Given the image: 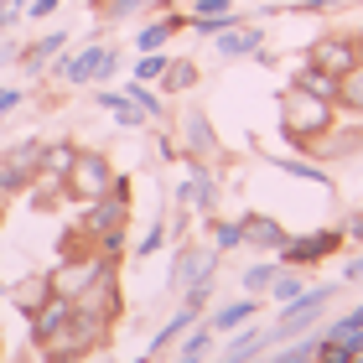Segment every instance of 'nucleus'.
Segmentation results:
<instances>
[{"label": "nucleus", "mask_w": 363, "mask_h": 363, "mask_svg": "<svg viewBox=\"0 0 363 363\" xmlns=\"http://www.w3.org/2000/svg\"><path fill=\"white\" fill-rule=\"evenodd\" d=\"M280 125H286V140H291V145L311 151L317 140L333 135L337 104H327V99H311V94H301V89H286V94H280Z\"/></svg>", "instance_id": "1"}, {"label": "nucleus", "mask_w": 363, "mask_h": 363, "mask_svg": "<svg viewBox=\"0 0 363 363\" xmlns=\"http://www.w3.org/2000/svg\"><path fill=\"white\" fill-rule=\"evenodd\" d=\"M109 333H114L109 322H94V317H84V311H73L52 337L37 342V353H42V363H78V358H89V353L104 348Z\"/></svg>", "instance_id": "2"}, {"label": "nucleus", "mask_w": 363, "mask_h": 363, "mask_svg": "<svg viewBox=\"0 0 363 363\" xmlns=\"http://www.w3.org/2000/svg\"><path fill=\"white\" fill-rule=\"evenodd\" d=\"M47 68H52V78H62V84L89 89V84H109V78L120 73V52H114V47H73V52H57Z\"/></svg>", "instance_id": "3"}, {"label": "nucleus", "mask_w": 363, "mask_h": 363, "mask_svg": "<svg viewBox=\"0 0 363 363\" xmlns=\"http://www.w3.org/2000/svg\"><path fill=\"white\" fill-rule=\"evenodd\" d=\"M337 280H333V286H306L301 296H296V301H286V306H280V322L270 327V342H286V337H301V333H311V327H317V317H322V311H327V301H337Z\"/></svg>", "instance_id": "4"}, {"label": "nucleus", "mask_w": 363, "mask_h": 363, "mask_svg": "<svg viewBox=\"0 0 363 363\" xmlns=\"http://www.w3.org/2000/svg\"><path fill=\"white\" fill-rule=\"evenodd\" d=\"M68 197H78V203H94V197H104L114 187V167H109V156L104 151H84L78 145V156H73V167H68Z\"/></svg>", "instance_id": "5"}, {"label": "nucleus", "mask_w": 363, "mask_h": 363, "mask_svg": "<svg viewBox=\"0 0 363 363\" xmlns=\"http://www.w3.org/2000/svg\"><path fill=\"white\" fill-rule=\"evenodd\" d=\"M73 311H84V317H94V322H120V311H125V301H120V275H114V265L94 280V286H84L73 296Z\"/></svg>", "instance_id": "6"}, {"label": "nucleus", "mask_w": 363, "mask_h": 363, "mask_svg": "<svg viewBox=\"0 0 363 363\" xmlns=\"http://www.w3.org/2000/svg\"><path fill=\"white\" fill-rule=\"evenodd\" d=\"M109 265H114V259H104V255H84V259H57V265L47 270V291H52V296H68V301H73V296L84 291V286H94V280L104 275Z\"/></svg>", "instance_id": "7"}, {"label": "nucleus", "mask_w": 363, "mask_h": 363, "mask_svg": "<svg viewBox=\"0 0 363 363\" xmlns=\"http://www.w3.org/2000/svg\"><path fill=\"white\" fill-rule=\"evenodd\" d=\"M337 244H342V228H311V234H301V239H286L275 250V259L291 265V270H301V265H317V259H333Z\"/></svg>", "instance_id": "8"}, {"label": "nucleus", "mask_w": 363, "mask_h": 363, "mask_svg": "<svg viewBox=\"0 0 363 363\" xmlns=\"http://www.w3.org/2000/svg\"><path fill=\"white\" fill-rule=\"evenodd\" d=\"M89 213H84V234H109V228H125V213H130V182H120L114 177V187L104 192V197H94V203H84Z\"/></svg>", "instance_id": "9"}, {"label": "nucleus", "mask_w": 363, "mask_h": 363, "mask_svg": "<svg viewBox=\"0 0 363 363\" xmlns=\"http://www.w3.org/2000/svg\"><path fill=\"white\" fill-rule=\"evenodd\" d=\"M177 130H182V145L177 151L187 156V161H208V156H218V135H213V120L203 114V104H187L177 114Z\"/></svg>", "instance_id": "10"}, {"label": "nucleus", "mask_w": 363, "mask_h": 363, "mask_svg": "<svg viewBox=\"0 0 363 363\" xmlns=\"http://www.w3.org/2000/svg\"><path fill=\"white\" fill-rule=\"evenodd\" d=\"M218 250H197V244H182L177 259H172V270H167V291H187L192 280H203V275H218Z\"/></svg>", "instance_id": "11"}, {"label": "nucleus", "mask_w": 363, "mask_h": 363, "mask_svg": "<svg viewBox=\"0 0 363 363\" xmlns=\"http://www.w3.org/2000/svg\"><path fill=\"white\" fill-rule=\"evenodd\" d=\"M306 62L322 68V73H333V78H342L358 62V47H353V37H337V31H333V37H317L306 47Z\"/></svg>", "instance_id": "12"}, {"label": "nucleus", "mask_w": 363, "mask_h": 363, "mask_svg": "<svg viewBox=\"0 0 363 363\" xmlns=\"http://www.w3.org/2000/svg\"><path fill=\"white\" fill-rule=\"evenodd\" d=\"M218 192H223L218 177H213L203 161H192V177L177 187V203H182V208H197L203 218H213V208H218Z\"/></svg>", "instance_id": "13"}, {"label": "nucleus", "mask_w": 363, "mask_h": 363, "mask_svg": "<svg viewBox=\"0 0 363 363\" xmlns=\"http://www.w3.org/2000/svg\"><path fill=\"white\" fill-rule=\"evenodd\" d=\"M259 47H265V31L259 26H228V31H218V37H213V52H218L223 62H239V57H255Z\"/></svg>", "instance_id": "14"}, {"label": "nucleus", "mask_w": 363, "mask_h": 363, "mask_svg": "<svg viewBox=\"0 0 363 363\" xmlns=\"http://www.w3.org/2000/svg\"><path fill=\"white\" fill-rule=\"evenodd\" d=\"M239 228H244V244H250V250H265V255H275L280 244L291 239V234H286V223L270 218V213H244Z\"/></svg>", "instance_id": "15"}, {"label": "nucleus", "mask_w": 363, "mask_h": 363, "mask_svg": "<svg viewBox=\"0 0 363 363\" xmlns=\"http://www.w3.org/2000/svg\"><path fill=\"white\" fill-rule=\"evenodd\" d=\"M68 42H73L68 31H62V26H52L47 37H37L31 47H21V52H16V62H21L26 73H42V68H47V62H52V57H57V52H62Z\"/></svg>", "instance_id": "16"}, {"label": "nucleus", "mask_w": 363, "mask_h": 363, "mask_svg": "<svg viewBox=\"0 0 363 363\" xmlns=\"http://www.w3.org/2000/svg\"><path fill=\"white\" fill-rule=\"evenodd\" d=\"M68 317H73V301H68V296H47V301H42L37 311H31V342L52 337Z\"/></svg>", "instance_id": "17"}, {"label": "nucleus", "mask_w": 363, "mask_h": 363, "mask_svg": "<svg viewBox=\"0 0 363 363\" xmlns=\"http://www.w3.org/2000/svg\"><path fill=\"white\" fill-rule=\"evenodd\" d=\"M265 353H270V337H265V333H255V327H250V333H239V337L228 342V348H223L218 358H208V363H259Z\"/></svg>", "instance_id": "18"}, {"label": "nucleus", "mask_w": 363, "mask_h": 363, "mask_svg": "<svg viewBox=\"0 0 363 363\" xmlns=\"http://www.w3.org/2000/svg\"><path fill=\"white\" fill-rule=\"evenodd\" d=\"M177 31H187V16H161V21L151 26H140V37H135V52H161Z\"/></svg>", "instance_id": "19"}, {"label": "nucleus", "mask_w": 363, "mask_h": 363, "mask_svg": "<svg viewBox=\"0 0 363 363\" xmlns=\"http://www.w3.org/2000/svg\"><path fill=\"white\" fill-rule=\"evenodd\" d=\"M291 89H301V94L327 99V104H333V99H337V78H333V73H322V68H311V62H301V68L291 73Z\"/></svg>", "instance_id": "20"}, {"label": "nucleus", "mask_w": 363, "mask_h": 363, "mask_svg": "<svg viewBox=\"0 0 363 363\" xmlns=\"http://www.w3.org/2000/svg\"><path fill=\"white\" fill-rule=\"evenodd\" d=\"M255 311H259L255 296H250V301H228L218 311H208V327H213V333H239L244 322H255Z\"/></svg>", "instance_id": "21"}, {"label": "nucleus", "mask_w": 363, "mask_h": 363, "mask_svg": "<svg viewBox=\"0 0 363 363\" xmlns=\"http://www.w3.org/2000/svg\"><path fill=\"white\" fill-rule=\"evenodd\" d=\"M94 104H99V109H109V114H114V125H120V130H140V125H151V120H145V114H140L135 104H130L125 94H114V89L94 94Z\"/></svg>", "instance_id": "22"}, {"label": "nucleus", "mask_w": 363, "mask_h": 363, "mask_svg": "<svg viewBox=\"0 0 363 363\" xmlns=\"http://www.w3.org/2000/svg\"><path fill=\"white\" fill-rule=\"evenodd\" d=\"M197 62L192 57H172L167 73H161V94H197Z\"/></svg>", "instance_id": "23"}, {"label": "nucleus", "mask_w": 363, "mask_h": 363, "mask_svg": "<svg viewBox=\"0 0 363 363\" xmlns=\"http://www.w3.org/2000/svg\"><path fill=\"white\" fill-rule=\"evenodd\" d=\"M0 161H6L11 172H21L26 182H37V172H42V140H21V145H11V151H0Z\"/></svg>", "instance_id": "24"}, {"label": "nucleus", "mask_w": 363, "mask_h": 363, "mask_svg": "<svg viewBox=\"0 0 363 363\" xmlns=\"http://www.w3.org/2000/svg\"><path fill=\"white\" fill-rule=\"evenodd\" d=\"M73 156H78V145H73V140H52V145L42 140V172H37V177H68ZM62 187H68V182H62Z\"/></svg>", "instance_id": "25"}, {"label": "nucleus", "mask_w": 363, "mask_h": 363, "mask_svg": "<svg viewBox=\"0 0 363 363\" xmlns=\"http://www.w3.org/2000/svg\"><path fill=\"white\" fill-rule=\"evenodd\" d=\"M333 104L342 114H363V62H353V68L337 78V99H333Z\"/></svg>", "instance_id": "26"}, {"label": "nucleus", "mask_w": 363, "mask_h": 363, "mask_svg": "<svg viewBox=\"0 0 363 363\" xmlns=\"http://www.w3.org/2000/svg\"><path fill=\"white\" fill-rule=\"evenodd\" d=\"M130 104H135L145 120H167V104H161V89H151V84H140V78H130V84L120 89Z\"/></svg>", "instance_id": "27"}, {"label": "nucleus", "mask_w": 363, "mask_h": 363, "mask_svg": "<svg viewBox=\"0 0 363 363\" xmlns=\"http://www.w3.org/2000/svg\"><path fill=\"white\" fill-rule=\"evenodd\" d=\"M270 167L301 177V182H317V187H333V172H327L322 161H306V156H270Z\"/></svg>", "instance_id": "28"}, {"label": "nucleus", "mask_w": 363, "mask_h": 363, "mask_svg": "<svg viewBox=\"0 0 363 363\" xmlns=\"http://www.w3.org/2000/svg\"><path fill=\"white\" fill-rule=\"evenodd\" d=\"M192 322H203V317H197V311H192V306H182V311H177V317H172V322H167V327H161V333L151 337V348H145V353H151V358H161V353H167V348H172V342H177L182 333H187V327H192Z\"/></svg>", "instance_id": "29"}, {"label": "nucleus", "mask_w": 363, "mask_h": 363, "mask_svg": "<svg viewBox=\"0 0 363 363\" xmlns=\"http://www.w3.org/2000/svg\"><path fill=\"white\" fill-rule=\"evenodd\" d=\"M208 228H213V250H218V255H228V250H239V244H244L239 218H208Z\"/></svg>", "instance_id": "30"}, {"label": "nucleus", "mask_w": 363, "mask_h": 363, "mask_svg": "<svg viewBox=\"0 0 363 363\" xmlns=\"http://www.w3.org/2000/svg\"><path fill=\"white\" fill-rule=\"evenodd\" d=\"M301 291H306V280H301V275H296L291 265H280V275L270 280V296H275V301H280V306H286V301H296V296H301Z\"/></svg>", "instance_id": "31"}, {"label": "nucleus", "mask_w": 363, "mask_h": 363, "mask_svg": "<svg viewBox=\"0 0 363 363\" xmlns=\"http://www.w3.org/2000/svg\"><path fill=\"white\" fill-rule=\"evenodd\" d=\"M275 275H280V259H259V265L244 270V291H250V296L270 291V280H275Z\"/></svg>", "instance_id": "32"}, {"label": "nucleus", "mask_w": 363, "mask_h": 363, "mask_svg": "<svg viewBox=\"0 0 363 363\" xmlns=\"http://www.w3.org/2000/svg\"><path fill=\"white\" fill-rule=\"evenodd\" d=\"M167 62H172V52H140L135 57V78H140V84H161Z\"/></svg>", "instance_id": "33"}, {"label": "nucleus", "mask_w": 363, "mask_h": 363, "mask_svg": "<svg viewBox=\"0 0 363 363\" xmlns=\"http://www.w3.org/2000/svg\"><path fill=\"white\" fill-rule=\"evenodd\" d=\"M208 301H213V275H203V280H192L187 291H182V306H192L197 317L208 311Z\"/></svg>", "instance_id": "34"}, {"label": "nucleus", "mask_w": 363, "mask_h": 363, "mask_svg": "<svg viewBox=\"0 0 363 363\" xmlns=\"http://www.w3.org/2000/svg\"><path fill=\"white\" fill-rule=\"evenodd\" d=\"M161 244H167V223H151V228H145V234H140L135 255H140V259H151V255L161 250Z\"/></svg>", "instance_id": "35"}, {"label": "nucleus", "mask_w": 363, "mask_h": 363, "mask_svg": "<svg viewBox=\"0 0 363 363\" xmlns=\"http://www.w3.org/2000/svg\"><path fill=\"white\" fill-rule=\"evenodd\" d=\"M228 11H234V0H197L187 21H208V16H228Z\"/></svg>", "instance_id": "36"}, {"label": "nucleus", "mask_w": 363, "mask_h": 363, "mask_svg": "<svg viewBox=\"0 0 363 363\" xmlns=\"http://www.w3.org/2000/svg\"><path fill=\"white\" fill-rule=\"evenodd\" d=\"M120 250H125V228H109V234H99V250H94V255L120 259Z\"/></svg>", "instance_id": "37"}, {"label": "nucleus", "mask_w": 363, "mask_h": 363, "mask_svg": "<svg viewBox=\"0 0 363 363\" xmlns=\"http://www.w3.org/2000/svg\"><path fill=\"white\" fill-rule=\"evenodd\" d=\"M26 187H31V182H26L21 172H11L6 161H0V197H16V192H26Z\"/></svg>", "instance_id": "38"}, {"label": "nucleus", "mask_w": 363, "mask_h": 363, "mask_svg": "<svg viewBox=\"0 0 363 363\" xmlns=\"http://www.w3.org/2000/svg\"><path fill=\"white\" fill-rule=\"evenodd\" d=\"M337 6H348V0H301L296 16H327V11H337Z\"/></svg>", "instance_id": "39"}, {"label": "nucleus", "mask_w": 363, "mask_h": 363, "mask_svg": "<svg viewBox=\"0 0 363 363\" xmlns=\"http://www.w3.org/2000/svg\"><path fill=\"white\" fill-rule=\"evenodd\" d=\"M57 6H62V0H26V11H21V16H31V21H47V16H52Z\"/></svg>", "instance_id": "40"}, {"label": "nucleus", "mask_w": 363, "mask_h": 363, "mask_svg": "<svg viewBox=\"0 0 363 363\" xmlns=\"http://www.w3.org/2000/svg\"><path fill=\"white\" fill-rule=\"evenodd\" d=\"M21 104H26V94H21V89L0 84V114H11V109H21Z\"/></svg>", "instance_id": "41"}, {"label": "nucleus", "mask_w": 363, "mask_h": 363, "mask_svg": "<svg viewBox=\"0 0 363 363\" xmlns=\"http://www.w3.org/2000/svg\"><path fill=\"white\" fill-rule=\"evenodd\" d=\"M16 21H21V11H16V6H11V0H0V31H11Z\"/></svg>", "instance_id": "42"}, {"label": "nucleus", "mask_w": 363, "mask_h": 363, "mask_svg": "<svg viewBox=\"0 0 363 363\" xmlns=\"http://www.w3.org/2000/svg\"><path fill=\"white\" fill-rule=\"evenodd\" d=\"M342 239H358V244H363V213H353V218L342 223Z\"/></svg>", "instance_id": "43"}, {"label": "nucleus", "mask_w": 363, "mask_h": 363, "mask_svg": "<svg viewBox=\"0 0 363 363\" xmlns=\"http://www.w3.org/2000/svg\"><path fill=\"white\" fill-rule=\"evenodd\" d=\"M342 280H363V255H358V259H348V270H342Z\"/></svg>", "instance_id": "44"}, {"label": "nucleus", "mask_w": 363, "mask_h": 363, "mask_svg": "<svg viewBox=\"0 0 363 363\" xmlns=\"http://www.w3.org/2000/svg\"><path fill=\"white\" fill-rule=\"evenodd\" d=\"M353 47H358V62H363V26L353 31Z\"/></svg>", "instance_id": "45"}, {"label": "nucleus", "mask_w": 363, "mask_h": 363, "mask_svg": "<svg viewBox=\"0 0 363 363\" xmlns=\"http://www.w3.org/2000/svg\"><path fill=\"white\" fill-rule=\"evenodd\" d=\"M135 363H156V358H151V353H140V358H135Z\"/></svg>", "instance_id": "46"}, {"label": "nucleus", "mask_w": 363, "mask_h": 363, "mask_svg": "<svg viewBox=\"0 0 363 363\" xmlns=\"http://www.w3.org/2000/svg\"><path fill=\"white\" fill-rule=\"evenodd\" d=\"M6 203H11V197H0V218H6Z\"/></svg>", "instance_id": "47"}, {"label": "nucleus", "mask_w": 363, "mask_h": 363, "mask_svg": "<svg viewBox=\"0 0 363 363\" xmlns=\"http://www.w3.org/2000/svg\"><path fill=\"white\" fill-rule=\"evenodd\" d=\"M353 363H363V353H358V358H353Z\"/></svg>", "instance_id": "48"}]
</instances>
